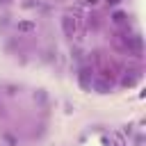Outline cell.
<instances>
[{
  "mask_svg": "<svg viewBox=\"0 0 146 146\" xmlns=\"http://www.w3.org/2000/svg\"><path fill=\"white\" fill-rule=\"evenodd\" d=\"M5 141H7V144H9V146H14V144H16V139H14V137H11V135H5Z\"/></svg>",
  "mask_w": 146,
  "mask_h": 146,
  "instance_id": "3",
  "label": "cell"
},
{
  "mask_svg": "<svg viewBox=\"0 0 146 146\" xmlns=\"http://www.w3.org/2000/svg\"><path fill=\"white\" fill-rule=\"evenodd\" d=\"M107 2H110V5H116V2H119V0H107Z\"/></svg>",
  "mask_w": 146,
  "mask_h": 146,
  "instance_id": "5",
  "label": "cell"
},
{
  "mask_svg": "<svg viewBox=\"0 0 146 146\" xmlns=\"http://www.w3.org/2000/svg\"><path fill=\"white\" fill-rule=\"evenodd\" d=\"M62 25H64V30H66V34H68V36H73V34H75V21L71 23V16H64Z\"/></svg>",
  "mask_w": 146,
  "mask_h": 146,
  "instance_id": "1",
  "label": "cell"
},
{
  "mask_svg": "<svg viewBox=\"0 0 146 146\" xmlns=\"http://www.w3.org/2000/svg\"><path fill=\"white\" fill-rule=\"evenodd\" d=\"M18 30H21V32H32V30H34V23L23 21V23H18Z\"/></svg>",
  "mask_w": 146,
  "mask_h": 146,
  "instance_id": "2",
  "label": "cell"
},
{
  "mask_svg": "<svg viewBox=\"0 0 146 146\" xmlns=\"http://www.w3.org/2000/svg\"><path fill=\"white\" fill-rule=\"evenodd\" d=\"M84 2H87V5H96L98 0H84Z\"/></svg>",
  "mask_w": 146,
  "mask_h": 146,
  "instance_id": "4",
  "label": "cell"
},
{
  "mask_svg": "<svg viewBox=\"0 0 146 146\" xmlns=\"http://www.w3.org/2000/svg\"><path fill=\"white\" fill-rule=\"evenodd\" d=\"M5 2H7V0H0V5H5Z\"/></svg>",
  "mask_w": 146,
  "mask_h": 146,
  "instance_id": "6",
  "label": "cell"
}]
</instances>
